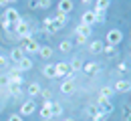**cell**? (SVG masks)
<instances>
[{
  "instance_id": "obj_30",
  "label": "cell",
  "mask_w": 131,
  "mask_h": 121,
  "mask_svg": "<svg viewBox=\"0 0 131 121\" xmlns=\"http://www.w3.org/2000/svg\"><path fill=\"white\" fill-rule=\"evenodd\" d=\"M103 52H105L107 57H115V54H117V49L111 47V45H107V47H103Z\"/></svg>"
},
{
  "instance_id": "obj_15",
  "label": "cell",
  "mask_w": 131,
  "mask_h": 121,
  "mask_svg": "<svg viewBox=\"0 0 131 121\" xmlns=\"http://www.w3.org/2000/svg\"><path fill=\"white\" fill-rule=\"evenodd\" d=\"M91 32H93V26H87V24H83V22H79V26H77V36H91Z\"/></svg>"
},
{
  "instance_id": "obj_43",
  "label": "cell",
  "mask_w": 131,
  "mask_h": 121,
  "mask_svg": "<svg viewBox=\"0 0 131 121\" xmlns=\"http://www.w3.org/2000/svg\"><path fill=\"white\" fill-rule=\"evenodd\" d=\"M91 2H93V0H83V4H91Z\"/></svg>"
},
{
  "instance_id": "obj_4",
  "label": "cell",
  "mask_w": 131,
  "mask_h": 121,
  "mask_svg": "<svg viewBox=\"0 0 131 121\" xmlns=\"http://www.w3.org/2000/svg\"><path fill=\"white\" fill-rule=\"evenodd\" d=\"M97 107H99V111L105 113V115L113 113V109H115V105H113L111 99H97Z\"/></svg>"
},
{
  "instance_id": "obj_23",
  "label": "cell",
  "mask_w": 131,
  "mask_h": 121,
  "mask_svg": "<svg viewBox=\"0 0 131 121\" xmlns=\"http://www.w3.org/2000/svg\"><path fill=\"white\" fill-rule=\"evenodd\" d=\"M111 97H113V89L111 87H103L99 91V99H111Z\"/></svg>"
},
{
  "instance_id": "obj_33",
  "label": "cell",
  "mask_w": 131,
  "mask_h": 121,
  "mask_svg": "<svg viewBox=\"0 0 131 121\" xmlns=\"http://www.w3.org/2000/svg\"><path fill=\"white\" fill-rule=\"evenodd\" d=\"M123 121H131V109L127 105L123 107Z\"/></svg>"
},
{
  "instance_id": "obj_6",
  "label": "cell",
  "mask_w": 131,
  "mask_h": 121,
  "mask_svg": "<svg viewBox=\"0 0 131 121\" xmlns=\"http://www.w3.org/2000/svg\"><path fill=\"white\" fill-rule=\"evenodd\" d=\"M14 69H16L18 73H24V71H30V69H32V59H28V57L24 54V57H22V59H20V61L16 63V67H14Z\"/></svg>"
},
{
  "instance_id": "obj_17",
  "label": "cell",
  "mask_w": 131,
  "mask_h": 121,
  "mask_svg": "<svg viewBox=\"0 0 131 121\" xmlns=\"http://www.w3.org/2000/svg\"><path fill=\"white\" fill-rule=\"evenodd\" d=\"M50 115H52V119L54 117H61L63 115V105L57 103V101H50Z\"/></svg>"
},
{
  "instance_id": "obj_26",
  "label": "cell",
  "mask_w": 131,
  "mask_h": 121,
  "mask_svg": "<svg viewBox=\"0 0 131 121\" xmlns=\"http://www.w3.org/2000/svg\"><path fill=\"white\" fill-rule=\"evenodd\" d=\"M97 63H85V65H83V71H85V73H87V75H93V73H97Z\"/></svg>"
},
{
  "instance_id": "obj_11",
  "label": "cell",
  "mask_w": 131,
  "mask_h": 121,
  "mask_svg": "<svg viewBox=\"0 0 131 121\" xmlns=\"http://www.w3.org/2000/svg\"><path fill=\"white\" fill-rule=\"evenodd\" d=\"M40 119L42 121H52V115H50V101H45L42 107H40Z\"/></svg>"
},
{
  "instance_id": "obj_39",
  "label": "cell",
  "mask_w": 131,
  "mask_h": 121,
  "mask_svg": "<svg viewBox=\"0 0 131 121\" xmlns=\"http://www.w3.org/2000/svg\"><path fill=\"white\" fill-rule=\"evenodd\" d=\"M85 42H87L85 36H77V45H85Z\"/></svg>"
},
{
  "instance_id": "obj_38",
  "label": "cell",
  "mask_w": 131,
  "mask_h": 121,
  "mask_svg": "<svg viewBox=\"0 0 131 121\" xmlns=\"http://www.w3.org/2000/svg\"><path fill=\"white\" fill-rule=\"evenodd\" d=\"M40 95H42L47 101H50V97H52V95H50V91H40Z\"/></svg>"
},
{
  "instance_id": "obj_42",
  "label": "cell",
  "mask_w": 131,
  "mask_h": 121,
  "mask_svg": "<svg viewBox=\"0 0 131 121\" xmlns=\"http://www.w3.org/2000/svg\"><path fill=\"white\" fill-rule=\"evenodd\" d=\"M8 4V0H0V6H6Z\"/></svg>"
},
{
  "instance_id": "obj_10",
  "label": "cell",
  "mask_w": 131,
  "mask_h": 121,
  "mask_svg": "<svg viewBox=\"0 0 131 121\" xmlns=\"http://www.w3.org/2000/svg\"><path fill=\"white\" fill-rule=\"evenodd\" d=\"M73 8H75L73 0H59V12L61 14H71Z\"/></svg>"
},
{
  "instance_id": "obj_14",
  "label": "cell",
  "mask_w": 131,
  "mask_h": 121,
  "mask_svg": "<svg viewBox=\"0 0 131 121\" xmlns=\"http://www.w3.org/2000/svg\"><path fill=\"white\" fill-rule=\"evenodd\" d=\"M8 83H12V85H22L24 79H22V75H20L18 71H10V73H8Z\"/></svg>"
},
{
  "instance_id": "obj_9",
  "label": "cell",
  "mask_w": 131,
  "mask_h": 121,
  "mask_svg": "<svg viewBox=\"0 0 131 121\" xmlns=\"http://www.w3.org/2000/svg\"><path fill=\"white\" fill-rule=\"evenodd\" d=\"M34 111H36V103H34L32 99H30V101H24V103H22V107H20V115H22V117L32 115Z\"/></svg>"
},
{
  "instance_id": "obj_21",
  "label": "cell",
  "mask_w": 131,
  "mask_h": 121,
  "mask_svg": "<svg viewBox=\"0 0 131 121\" xmlns=\"http://www.w3.org/2000/svg\"><path fill=\"white\" fill-rule=\"evenodd\" d=\"M52 54H54V52H52L50 47H40V49H38V57H40V59H50Z\"/></svg>"
},
{
  "instance_id": "obj_18",
  "label": "cell",
  "mask_w": 131,
  "mask_h": 121,
  "mask_svg": "<svg viewBox=\"0 0 131 121\" xmlns=\"http://www.w3.org/2000/svg\"><path fill=\"white\" fill-rule=\"evenodd\" d=\"M42 26H45V30H47V32H57V30H59V28H57V26H54V22H52V18H45V20H42Z\"/></svg>"
},
{
  "instance_id": "obj_25",
  "label": "cell",
  "mask_w": 131,
  "mask_h": 121,
  "mask_svg": "<svg viewBox=\"0 0 131 121\" xmlns=\"http://www.w3.org/2000/svg\"><path fill=\"white\" fill-rule=\"evenodd\" d=\"M109 6H111V0H97L95 2V10H105L107 12Z\"/></svg>"
},
{
  "instance_id": "obj_40",
  "label": "cell",
  "mask_w": 131,
  "mask_h": 121,
  "mask_svg": "<svg viewBox=\"0 0 131 121\" xmlns=\"http://www.w3.org/2000/svg\"><path fill=\"white\" fill-rule=\"evenodd\" d=\"M6 65H8V61H6L4 57H0V67H6Z\"/></svg>"
},
{
  "instance_id": "obj_36",
  "label": "cell",
  "mask_w": 131,
  "mask_h": 121,
  "mask_svg": "<svg viewBox=\"0 0 131 121\" xmlns=\"http://www.w3.org/2000/svg\"><path fill=\"white\" fill-rule=\"evenodd\" d=\"M117 69L121 71V73H127V71H129V65H127V63H123V61H121V63H119V67H117Z\"/></svg>"
},
{
  "instance_id": "obj_1",
  "label": "cell",
  "mask_w": 131,
  "mask_h": 121,
  "mask_svg": "<svg viewBox=\"0 0 131 121\" xmlns=\"http://www.w3.org/2000/svg\"><path fill=\"white\" fill-rule=\"evenodd\" d=\"M14 35L18 36V40H20V38H28V36L32 35V26H30L26 20L20 18L16 24H14Z\"/></svg>"
},
{
  "instance_id": "obj_44",
  "label": "cell",
  "mask_w": 131,
  "mask_h": 121,
  "mask_svg": "<svg viewBox=\"0 0 131 121\" xmlns=\"http://www.w3.org/2000/svg\"><path fill=\"white\" fill-rule=\"evenodd\" d=\"M63 121H75V119H63Z\"/></svg>"
},
{
  "instance_id": "obj_34",
  "label": "cell",
  "mask_w": 131,
  "mask_h": 121,
  "mask_svg": "<svg viewBox=\"0 0 131 121\" xmlns=\"http://www.w3.org/2000/svg\"><path fill=\"white\" fill-rule=\"evenodd\" d=\"M91 119H93V121H105V119H107V115H105V113H101V111H97Z\"/></svg>"
},
{
  "instance_id": "obj_2",
  "label": "cell",
  "mask_w": 131,
  "mask_h": 121,
  "mask_svg": "<svg viewBox=\"0 0 131 121\" xmlns=\"http://www.w3.org/2000/svg\"><path fill=\"white\" fill-rule=\"evenodd\" d=\"M20 49H22V52H38L40 47L32 36H28V38H20Z\"/></svg>"
},
{
  "instance_id": "obj_45",
  "label": "cell",
  "mask_w": 131,
  "mask_h": 121,
  "mask_svg": "<svg viewBox=\"0 0 131 121\" xmlns=\"http://www.w3.org/2000/svg\"><path fill=\"white\" fill-rule=\"evenodd\" d=\"M10 2H16V0H8V4H10Z\"/></svg>"
},
{
  "instance_id": "obj_7",
  "label": "cell",
  "mask_w": 131,
  "mask_h": 121,
  "mask_svg": "<svg viewBox=\"0 0 131 121\" xmlns=\"http://www.w3.org/2000/svg\"><path fill=\"white\" fill-rule=\"evenodd\" d=\"M2 18H4L6 22H10V24H16L18 20H20V14H18L16 8H6V12H4Z\"/></svg>"
},
{
  "instance_id": "obj_29",
  "label": "cell",
  "mask_w": 131,
  "mask_h": 121,
  "mask_svg": "<svg viewBox=\"0 0 131 121\" xmlns=\"http://www.w3.org/2000/svg\"><path fill=\"white\" fill-rule=\"evenodd\" d=\"M59 49H61V52H69L73 49V42H71V40H63V42L59 45Z\"/></svg>"
},
{
  "instance_id": "obj_20",
  "label": "cell",
  "mask_w": 131,
  "mask_h": 121,
  "mask_svg": "<svg viewBox=\"0 0 131 121\" xmlns=\"http://www.w3.org/2000/svg\"><path fill=\"white\" fill-rule=\"evenodd\" d=\"M103 47H105V45H103L101 40H93V42L89 45V51H91V52H95V54H97V52H103Z\"/></svg>"
},
{
  "instance_id": "obj_41",
  "label": "cell",
  "mask_w": 131,
  "mask_h": 121,
  "mask_svg": "<svg viewBox=\"0 0 131 121\" xmlns=\"http://www.w3.org/2000/svg\"><path fill=\"white\" fill-rule=\"evenodd\" d=\"M0 85H8V77H2L0 79Z\"/></svg>"
},
{
  "instance_id": "obj_19",
  "label": "cell",
  "mask_w": 131,
  "mask_h": 121,
  "mask_svg": "<svg viewBox=\"0 0 131 121\" xmlns=\"http://www.w3.org/2000/svg\"><path fill=\"white\" fill-rule=\"evenodd\" d=\"M42 75H45L47 79H54V77H57L54 65H47V67H42Z\"/></svg>"
},
{
  "instance_id": "obj_3",
  "label": "cell",
  "mask_w": 131,
  "mask_h": 121,
  "mask_svg": "<svg viewBox=\"0 0 131 121\" xmlns=\"http://www.w3.org/2000/svg\"><path fill=\"white\" fill-rule=\"evenodd\" d=\"M121 40H123V32H121L119 28H111V30L107 32V42H109L111 47H117Z\"/></svg>"
},
{
  "instance_id": "obj_12",
  "label": "cell",
  "mask_w": 131,
  "mask_h": 121,
  "mask_svg": "<svg viewBox=\"0 0 131 121\" xmlns=\"http://www.w3.org/2000/svg\"><path fill=\"white\" fill-rule=\"evenodd\" d=\"M129 89H131V83L127 79H119V81L115 83V91H117V93H127Z\"/></svg>"
},
{
  "instance_id": "obj_24",
  "label": "cell",
  "mask_w": 131,
  "mask_h": 121,
  "mask_svg": "<svg viewBox=\"0 0 131 121\" xmlns=\"http://www.w3.org/2000/svg\"><path fill=\"white\" fill-rule=\"evenodd\" d=\"M22 57H24V52H22V49H20V47H16V49H12V52H10V59H12L14 63H18V61H20Z\"/></svg>"
},
{
  "instance_id": "obj_16",
  "label": "cell",
  "mask_w": 131,
  "mask_h": 121,
  "mask_svg": "<svg viewBox=\"0 0 131 121\" xmlns=\"http://www.w3.org/2000/svg\"><path fill=\"white\" fill-rule=\"evenodd\" d=\"M81 22L83 24H87V26H93L97 20H95V14H93V10H87L85 14L81 16Z\"/></svg>"
},
{
  "instance_id": "obj_31",
  "label": "cell",
  "mask_w": 131,
  "mask_h": 121,
  "mask_svg": "<svg viewBox=\"0 0 131 121\" xmlns=\"http://www.w3.org/2000/svg\"><path fill=\"white\" fill-rule=\"evenodd\" d=\"M8 87H10V93H12L14 97H20V95H22V91H20V85H12V83H8Z\"/></svg>"
},
{
  "instance_id": "obj_27",
  "label": "cell",
  "mask_w": 131,
  "mask_h": 121,
  "mask_svg": "<svg viewBox=\"0 0 131 121\" xmlns=\"http://www.w3.org/2000/svg\"><path fill=\"white\" fill-rule=\"evenodd\" d=\"M69 65H71V71H73V73H75V71H81V69H83V61H81V59H73Z\"/></svg>"
},
{
  "instance_id": "obj_28",
  "label": "cell",
  "mask_w": 131,
  "mask_h": 121,
  "mask_svg": "<svg viewBox=\"0 0 131 121\" xmlns=\"http://www.w3.org/2000/svg\"><path fill=\"white\" fill-rule=\"evenodd\" d=\"M93 14H95V20H97V22H105V18H107V12H105V10H93Z\"/></svg>"
},
{
  "instance_id": "obj_22",
  "label": "cell",
  "mask_w": 131,
  "mask_h": 121,
  "mask_svg": "<svg viewBox=\"0 0 131 121\" xmlns=\"http://www.w3.org/2000/svg\"><path fill=\"white\" fill-rule=\"evenodd\" d=\"M40 91H42V89H40L38 83H30V85H28V95H30V99L36 97V95H40Z\"/></svg>"
},
{
  "instance_id": "obj_13",
  "label": "cell",
  "mask_w": 131,
  "mask_h": 121,
  "mask_svg": "<svg viewBox=\"0 0 131 121\" xmlns=\"http://www.w3.org/2000/svg\"><path fill=\"white\" fill-rule=\"evenodd\" d=\"M52 22H54V26L61 30L63 26H67V22H69V14H61V12H59L57 16L52 18Z\"/></svg>"
},
{
  "instance_id": "obj_37",
  "label": "cell",
  "mask_w": 131,
  "mask_h": 121,
  "mask_svg": "<svg viewBox=\"0 0 131 121\" xmlns=\"http://www.w3.org/2000/svg\"><path fill=\"white\" fill-rule=\"evenodd\" d=\"M8 121H24V119H22V115H20V113H18V115L14 113V115H10V117H8Z\"/></svg>"
},
{
  "instance_id": "obj_5",
  "label": "cell",
  "mask_w": 131,
  "mask_h": 121,
  "mask_svg": "<svg viewBox=\"0 0 131 121\" xmlns=\"http://www.w3.org/2000/svg\"><path fill=\"white\" fill-rule=\"evenodd\" d=\"M54 71H57V77H65V79L73 75L71 65H69V63H65V61H63V63H57V65H54Z\"/></svg>"
},
{
  "instance_id": "obj_32",
  "label": "cell",
  "mask_w": 131,
  "mask_h": 121,
  "mask_svg": "<svg viewBox=\"0 0 131 121\" xmlns=\"http://www.w3.org/2000/svg\"><path fill=\"white\" fill-rule=\"evenodd\" d=\"M34 2H36L38 8H45V10H49V8H50V0H34Z\"/></svg>"
},
{
  "instance_id": "obj_8",
  "label": "cell",
  "mask_w": 131,
  "mask_h": 121,
  "mask_svg": "<svg viewBox=\"0 0 131 121\" xmlns=\"http://www.w3.org/2000/svg\"><path fill=\"white\" fill-rule=\"evenodd\" d=\"M61 93H65V95L75 93V79H73V75L67 77L65 81H63V85H61Z\"/></svg>"
},
{
  "instance_id": "obj_35",
  "label": "cell",
  "mask_w": 131,
  "mask_h": 121,
  "mask_svg": "<svg viewBox=\"0 0 131 121\" xmlns=\"http://www.w3.org/2000/svg\"><path fill=\"white\" fill-rule=\"evenodd\" d=\"M97 111H99V107H97V105H89V107H87V113H89L91 117H93V115H95Z\"/></svg>"
}]
</instances>
